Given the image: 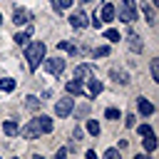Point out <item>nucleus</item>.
Masks as SVG:
<instances>
[{"label": "nucleus", "mask_w": 159, "mask_h": 159, "mask_svg": "<svg viewBox=\"0 0 159 159\" xmlns=\"http://www.w3.org/2000/svg\"><path fill=\"white\" fill-rule=\"evenodd\" d=\"M45 52H47V47H45V42H30L27 47H25V60H27V67H30V72H35L37 67H40V60H45Z\"/></svg>", "instance_id": "nucleus-1"}, {"label": "nucleus", "mask_w": 159, "mask_h": 159, "mask_svg": "<svg viewBox=\"0 0 159 159\" xmlns=\"http://www.w3.org/2000/svg\"><path fill=\"white\" fill-rule=\"evenodd\" d=\"M72 107H75V99L67 94V97H60L57 102H55V114L60 117V119H65V117H70L72 114Z\"/></svg>", "instance_id": "nucleus-2"}, {"label": "nucleus", "mask_w": 159, "mask_h": 159, "mask_svg": "<svg viewBox=\"0 0 159 159\" xmlns=\"http://www.w3.org/2000/svg\"><path fill=\"white\" fill-rule=\"evenodd\" d=\"M45 70H47L50 75L60 77V75L65 72V60H62V57H47V60H45Z\"/></svg>", "instance_id": "nucleus-3"}, {"label": "nucleus", "mask_w": 159, "mask_h": 159, "mask_svg": "<svg viewBox=\"0 0 159 159\" xmlns=\"http://www.w3.org/2000/svg\"><path fill=\"white\" fill-rule=\"evenodd\" d=\"M20 134L25 137V139H37L42 132H40V124H37V119H30L22 129H20Z\"/></svg>", "instance_id": "nucleus-4"}, {"label": "nucleus", "mask_w": 159, "mask_h": 159, "mask_svg": "<svg viewBox=\"0 0 159 159\" xmlns=\"http://www.w3.org/2000/svg\"><path fill=\"white\" fill-rule=\"evenodd\" d=\"M137 17H139V7H127L119 2V20L122 22H134Z\"/></svg>", "instance_id": "nucleus-5"}, {"label": "nucleus", "mask_w": 159, "mask_h": 159, "mask_svg": "<svg viewBox=\"0 0 159 159\" xmlns=\"http://www.w3.org/2000/svg\"><path fill=\"white\" fill-rule=\"evenodd\" d=\"M30 20H32V12H30V10H25V7H15V10H12V22H15L17 27H20V25H27Z\"/></svg>", "instance_id": "nucleus-6"}, {"label": "nucleus", "mask_w": 159, "mask_h": 159, "mask_svg": "<svg viewBox=\"0 0 159 159\" xmlns=\"http://www.w3.org/2000/svg\"><path fill=\"white\" fill-rule=\"evenodd\" d=\"M75 77L77 80H89V77H94V65H89V62H82V65H77L75 67Z\"/></svg>", "instance_id": "nucleus-7"}, {"label": "nucleus", "mask_w": 159, "mask_h": 159, "mask_svg": "<svg viewBox=\"0 0 159 159\" xmlns=\"http://www.w3.org/2000/svg\"><path fill=\"white\" fill-rule=\"evenodd\" d=\"M70 25H72L75 30H84V27L89 25V20H87V15L80 10V12H72V15H70Z\"/></svg>", "instance_id": "nucleus-8"}, {"label": "nucleus", "mask_w": 159, "mask_h": 159, "mask_svg": "<svg viewBox=\"0 0 159 159\" xmlns=\"http://www.w3.org/2000/svg\"><path fill=\"white\" fill-rule=\"evenodd\" d=\"M87 82V97H97V94H102V89H104V84L99 82V80H94V77H89V80H84Z\"/></svg>", "instance_id": "nucleus-9"}, {"label": "nucleus", "mask_w": 159, "mask_h": 159, "mask_svg": "<svg viewBox=\"0 0 159 159\" xmlns=\"http://www.w3.org/2000/svg\"><path fill=\"white\" fill-rule=\"evenodd\" d=\"M97 12H99V10H97ZM114 15H117L114 5H112V2H104V5H102V12H99L102 22H112V20H114Z\"/></svg>", "instance_id": "nucleus-10"}, {"label": "nucleus", "mask_w": 159, "mask_h": 159, "mask_svg": "<svg viewBox=\"0 0 159 159\" xmlns=\"http://www.w3.org/2000/svg\"><path fill=\"white\" fill-rule=\"evenodd\" d=\"M65 89H67V94H84V82L82 80H70L65 84Z\"/></svg>", "instance_id": "nucleus-11"}, {"label": "nucleus", "mask_w": 159, "mask_h": 159, "mask_svg": "<svg viewBox=\"0 0 159 159\" xmlns=\"http://www.w3.org/2000/svg\"><path fill=\"white\" fill-rule=\"evenodd\" d=\"M137 107H139V112H142L144 117H152V114H154V104H152L147 97H139V99H137Z\"/></svg>", "instance_id": "nucleus-12"}, {"label": "nucleus", "mask_w": 159, "mask_h": 159, "mask_svg": "<svg viewBox=\"0 0 159 159\" xmlns=\"http://www.w3.org/2000/svg\"><path fill=\"white\" fill-rule=\"evenodd\" d=\"M139 7H142V12H144V20H147L149 25H154V22H157V12H154V7H152L149 2H139Z\"/></svg>", "instance_id": "nucleus-13"}, {"label": "nucleus", "mask_w": 159, "mask_h": 159, "mask_svg": "<svg viewBox=\"0 0 159 159\" xmlns=\"http://www.w3.org/2000/svg\"><path fill=\"white\" fill-rule=\"evenodd\" d=\"M35 119H37V124H40V132H42V134H50V132H52V119H50L47 114H37Z\"/></svg>", "instance_id": "nucleus-14"}, {"label": "nucleus", "mask_w": 159, "mask_h": 159, "mask_svg": "<svg viewBox=\"0 0 159 159\" xmlns=\"http://www.w3.org/2000/svg\"><path fill=\"white\" fill-rule=\"evenodd\" d=\"M2 132H5L7 137H17V134H20V127H17L15 119H5V122H2Z\"/></svg>", "instance_id": "nucleus-15"}, {"label": "nucleus", "mask_w": 159, "mask_h": 159, "mask_svg": "<svg viewBox=\"0 0 159 159\" xmlns=\"http://www.w3.org/2000/svg\"><path fill=\"white\" fill-rule=\"evenodd\" d=\"M127 45H129V50H132V52H142V50H144L142 40H139L134 32H129V37H127Z\"/></svg>", "instance_id": "nucleus-16"}, {"label": "nucleus", "mask_w": 159, "mask_h": 159, "mask_svg": "<svg viewBox=\"0 0 159 159\" xmlns=\"http://www.w3.org/2000/svg\"><path fill=\"white\" fill-rule=\"evenodd\" d=\"M109 77H112L117 84H129V75H127L124 70H112V72H109Z\"/></svg>", "instance_id": "nucleus-17"}, {"label": "nucleus", "mask_w": 159, "mask_h": 159, "mask_svg": "<svg viewBox=\"0 0 159 159\" xmlns=\"http://www.w3.org/2000/svg\"><path fill=\"white\" fill-rule=\"evenodd\" d=\"M157 147H159V142H157L154 132H152V134H147V137H144V149H147V152H157Z\"/></svg>", "instance_id": "nucleus-18"}, {"label": "nucleus", "mask_w": 159, "mask_h": 159, "mask_svg": "<svg viewBox=\"0 0 159 159\" xmlns=\"http://www.w3.org/2000/svg\"><path fill=\"white\" fill-rule=\"evenodd\" d=\"M57 50H65V52H70V55H77V52H80V50H77L72 42H67V40H60V42H57Z\"/></svg>", "instance_id": "nucleus-19"}, {"label": "nucleus", "mask_w": 159, "mask_h": 159, "mask_svg": "<svg viewBox=\"0 0 159 159\" xmlns=\"http://www.w3.org/2000/svg\"><path fill=\"white\" fill-rule=\"evenodd\" d=\"M0 89H2V92H12V89H15V80H12V77H2V80H0Z\"/></svg>", "instance_id": "nucleus-20"}, {"label": "nucleus", "mask_w": 159, "mask_h": 159, "mask_svg": "<svg viewBox=\"0 0 159 159\" xmlns=\"http://www.w3.org/2000/svg\"><path fill=\"white\" fill-rule=\"evenodd\" d=\"M87 132L92 137H99V122L97 119H87Z\"/></svg>", "instance_id": "nucleus-21"}, {"label": "nucleus", "mask_w": 159, "mask_h": 159, "mask_svg": "<svg viewBox=\"0 0 159 159\" xmlns=\"http://www.w3.org/2000/svg\"><path fill=\"white\" fill-rule=\"evenodd\" d=\"M40 102H42V99H37L35 94H27V97H25V104H27L30 109H37V107H40Z\"/></svg>", "instance_id": "nucleus-22"}, {"label": "nucleus", "mask_w": 159, "mask_h": 159, "mask_svg": "<svg viewBox=\"0 0 159 159\" xmlns=\"http://www.w3.org/2000/svg\"><path fill=\"white\" fill-rule=\"evenodd\" d=\"M149 70H152V80H154V82H159V60H152Z\"/></svg>", "instance_id": "nucleus-23"}, {"label": "nucleus", "mask_w": 159, "mask_h": 159, "mask_svg": "<svg viewBox=\"0 0 159 159\" xmlns=\"http://www.w3.org/2000/svg\"><path fill=\"white\" fill-rule=\"evenodd\" d=\"M104 37H107L109 42H119V32H117V30H112V27H109V30H104Z\"/></svg>", "instance_id": "nucleus-24"}, {"label": "nucleus", "mask_w": 159, "mask_h": 159, "mask_svg": "<svg viewBox=\"0 0 159 159\" xmlns=\"http://www.w3.org/2000/svg\"><path fill=\"white\" fill-rule=\"evenodd\" d=\"M134 127H137V124H134ZM152 132H154V129H152L149 124H139V127H137V134H139V137H147V134H152Z\"/></svg>", "instance_id": "nucleus-25"}, {"label": "nucleus", "mask_w": 159, "mask_h": 159, "mask_svg": "<svg viewBox=\"0 0 159 159\" xmlns=\"http://www.w3.org/2000/svg\"><path fill=\"white\" fill-rule=\"evenodd\" d=\"M17 45H27V32H15V37H12Z\"/></svg>", "instance_id": "nucleus-26"}, {"label": "nucleus", "mask_w": 159, "mask_h": 159, "mask_svg": "<svg viewBox=\"0 0 159 159\" xmlns=\"http://www.w3.org/2000/svg\"><path fill=\"white\" fill-rule=\"evenodd\" d=\"M107 55H109V47H107V45H102V47L94 50V57H107Z\"/></svg>", "instance_id": "nucleus-27"}, {"label": "nucleus", "mask_w": 159, "mask_h": 159, "mask_svg": "<svg viewBox=\"0 0 159 159\" xmlns=\"http://www.w3.org/2000/svg\"><path fill=\"white\" fill-rule=\"evenodd\" d=\"M104 117H107V119H119V109H114V107H109V109L104 112Z\"/></svg>", "instance_id": "nucleus-28"}, {"label": "nucleus", "mask_w": 159, "mask_h": 159, "mask_svg": "<svg viewBox=\"0 0 159 159\" xmlns=\"http://www.w3.org/2000/svg\"><path fill=\"white\" fill-rule=\"evenodd\" d=\"M72 2H75V0H55V5H57L60 10H67V7H72Z\"/></svg>", "instance_id": "nucleus-29"}, {"label": "nucleus", "mask_w": 159, "mask_h": 159, "mask_svg": "<svg viewBox=\"0 0 159 159\" xmlns=\"http://www.w3.org/2000/svg\"><path fill=\"white\" fill-rule=\"evenodd\" d=\"M119 157V149H107L104 152V159H117Z\"/></svg>", "instance_id": "nucleus-30"}, {"label": "nucleus", "mask_w": 159, "mask_h": 159, "mask_svg": "<svg viewBox=\"0 0 159 159\" xmlns=\"http://www.w3.org/2000/svg\"><path fill=\"white\" fill-rule=\"evenodd\" d=\"M124 124H127V127H134V124H137V117H134V114H127V117H124Z\"/></svg>", "instance_id": "nucleus-31"}, {"label": "nucleus", "mask_w": 159, "mask_h": 159, "mask_svg": "<svg viewBox=\"0 0 159 159\" xmlns=\"http://www.w3.org/2000/svg\"><path fill=\"white\" fill-rule=\"evenodd\" d=\"M92 25H94L97 30L102 27V17H99V12H94V17H92Z\"/></svg>", "instance_id": "nucleus-32"}, {"label": "nucleus", "mask_w": 159, "mask_h": 159, "mask_svg": "<svg viewBox=\"0 0 159 159\" xmlns=\"http://www.w3.org/2000/svg\"><path fill=\"white\" fill-rule=\"evenodd\" d=\"M119 2H122V5H127V7H137V2H134V0H119Z\"/></svg>", "instance_id": "nucleus-33"}, {"label": "nucleus", "mask_w": 159, "mask_h": 159, "mask_svg": "<svg viewBox=\"0 0 159 159\" xmlns=\"http://www.w3.org/2000/svg\"><path fill=\"white\" fill-rule=\"evenodd\" d=\"M75 137H77V139H82V137H84V132H82V127H77V129H75Z\"/></svg>", "instance_id": "nucleus-34"}, {"label": "nucleus", "mask_w": 159, "mask_h": 159, "mask_svg": "<svg viewBox=\"0 0 159 159\" xmlns=\"http://www.w3.org/2000/svg\"><path fill=\"white\" fill-rule=\"evenodd\" d=\"M84 157H87V159H97V154H94L92 149H87V152H84Z\"/></svg>", "instance_id": "nucleus-35"}, {"label": "nucleus", "mask_w": 159, "mask_h": 159, "mask_svg": "<svg viewBox=\"0 0 159 159\" xmlns=\"http://www.w3.org/2000/svg\"><path fill=\"white\" fill-rule=\"evenodd\" d=\"M0 22H2V12H0Z\"/></svg>", "instance_id": "nucleus-36"}]
</instances>
